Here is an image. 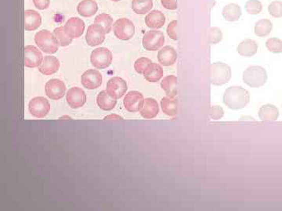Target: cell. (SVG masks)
<instances>
[{
    "label": "cell",
    "mask_w": 282,
    "mask_h": 211,
    "mask_svg": "<svg viewBox=\"0 0 282 211\" xmlns=\"http://www.w3.org/2000/svg\"><path fill=\"white\" fill-rule=\"evenodd\" d=\"M249 100V93L241 86L229 87L223 95V103L232 110L245 108Z\"/></svg>",
    "instance_id": "obj_1"
},
{
    "label": "cell",
    "mask_w": 282,
    "mask_h": 211,
    "mask_svg": "<svg viewBox=\"0 0 282 211\" xmlns=\"http://www.w3.org/2000/svg\"><path fill=\"white\" fill-rule=\"evenodd\" d=\"M34 39L38 47L46 53L53 54L58 52L59 42L54 34L49 31H39L35 36Z\"/></svg>",
    "instance_id": "obj_2"
},
{
    "label": "cell",
    "mask_w": 282,
    "mask_h": 211,
    "mask_svg": "<svg viewBox=\"0 0 282 211\" xmlns=\"http://www.w3.org/2000/svg\"><path fill=\"white\" fill-rule=\"evenodd\" d=\"M266 70L260 66H250L243 73V81L251 88H260L267 82Z\"/></svg>",
    "instance_id": "obj_3"
},
{
    "label": "cell",
    "mask_w": 282,
    "mask_h": 211,
    "mask_svg": "<svg viewBox=\"0 0 282 211\" xmlns=\"http://www.w3.org/2000/svg\"><path fill=\"white\" fill-rule=\"evenodd\" d=\"M231 78V69L224 63H213L210 66L211 83L214 85H223L229 82Z\"/></svg>",
    "instance_id": "obj_4"
},
{
    "label": "cell",
    "mask_w": 282,
    "mask_h": 211,
    "mask_svg": "<svg viewBox=\"0 0 282 211\" xmlns=\"http://www.w3.org/2000/svg\"><path fill=\"white\" fill-rule=\"evenodd\" d=\"M112 53L105 47L94 49L90 56V61L93 66L97 69H105L112 62Z\"/></svg>",
    "instance_id": "obj_5"
},
{
    "label": "cell",
    "mask_w": 282,
    "mask_h": 211,
    "mask_svg": "<svg viewBox=\"0 0 282 211\" xmlns=\"http://www.w3.org/2000/svg\"><path fill=\"white\" fill-rule=\"evenodd\" d=\"M113 31L118 39L123 41L129 40L134 36L135 26L129 19L120 18L116 20L113 25Z\"/></svg>",
    "instance_id": "obj_6"
},
{
    "label": "cell",
    "mask_w": 282,
    "mask_h": 211,
    "mask_svg": "<svg viewBox=\"0 0 282 211\" xmlns=\"http://www.w3.org/2000/svg\"><path fill=\"white\" fill-rule=\"evenodd\" d=\"M143 46L146 50L156 51L163 46L165 36L160 31H149L143 37Z\"/></svg>",
    "instance_id": "obj_7"
},
{
    "label": "cell",
    "mask_w": 282,
    "mask_h": 211,
    "mask_svg": "<svg viewBox=\"0 0 282 211\" xmlns=\"http://www.w3.org/2000/svg\"><path fill=\"white\" fill-rule=\"evenodd\" d=\"M29 110L34 117L43 118L49 113L50 110V104L44 97H35L29 103Z\"/></svg>",
    "instance_id": "obj_8"
},
{
    "label": "cell",
    "mask_w": 282,
    "mask_h": 211,
    "mask_svg": "<svg viewBox=\"0 0 282 211\" xmlns=\"http://www.w3.org/2000/svg\"><path fill=\"white\" fill-rule=\"evenodd\" d=\"M105 31L100 24H93L89 26L86 34V41L90 46L101 44L105 39Z\"/></svg>",
    "instance_id": "obj_9"
},
{
    "label": "cell",
    "mask_w": 282,
    "mask_h": 211,
    "mask_svg": "<svg viewBox=\"0 0 282 211\" xmlns=\"http://www.w3.org/2000/svg\"><path fill=\"white\" fill-rule=\"evenodd\" d=\"M45 92L49 99L53 100H61L65 96L66 86L65 83L59 79H51L46 83Z\"/></svg>",
    "instance_id": "obj_10"
},
{
    "label": "cell",
    "mask_w": 282,
    "mask_h": 211,
    "mask_svg": "<svg viewBox=\"0 0 282 211\" xmlns=\"http://www.w3.org/2000/svg\"><path fill=\"white\" fill-rule=\"evenodd\" d=\"M145 100L143 94L137 91H131L128 93L123 100V104L126 110L132 113L139 111L143 107Z\"/></svg>",
    "instance_id": "obj_11"
},
{
    "label": "cell",
    "mask_w": 282,
    "mask_h": 211,
    "mask_svg": "<svg viewBox=\"0 0 282 211\" xmlns=\"http://www.w3.org/2000/svg\"><path fill=\"white\" fill-rule=\"evenodd\" d=\"M43 54L34 46L24 47V66L29 68H38L43 64Z\"/></svg>",
    "instance_id": "obj_12"
},
{
    "label": "cell",
    "mask_w": 282,
    "mask_h": 211,
    "mask_svg": "<svg viewBox=\"0 0 282 211\" xmlns=\"http://www.w3.org/2000/svg\"><path fill=\"white\" fill-rule=\"evenodd\" d=\"M127 84L120 77H113L107 83L106 91L116 99H120L127 91Z\"/></svg>",
    "instance_id": "obj_13"
},
{
    "label": "cell",
    "mask_w": 282,
    "mask_h": 211,
    "mask_svg": "<svg viewBox=\"0 0 282 211\" xmlns=\"http://www.w3.org/2000/svg\"><path fill=\"white\" fill-rule=\"evenodd\" d=\"M67 103L72 109L82 107L87 102V95L85 92L78 87L70 88L67 93Z\"/></svg>",
    "instance_id": "obj_14"
},
{
    "label": "cell",
    "mask_w": 282,
    "mask_h": 211,
    "mask_svg": "<svg viewBox=\"0 0 282 211\" xmlns=\"http://www.w3.org/2000/svg\"><path fill=\"white\" fill-rule=\"evenodd\" d=\"M102 75L97 70L90 69L82 75L81 81L84 88L93 90L99 88L102 84Z\"/></svg>",
    "instance_id": "obj_15"
},
{
    "label": "cell",
    "mask_w": 282,
    "mask_h": 211,
    "mask_svg": "<svg viewBox=\"0 0 282 211\" xmlns=\"http://www.w3.org/2000/svg\"><path fill=\"white\" fill-rule=\"evenodd\" d=\"M64 28L70 38H72V39H78L80 36H82L85 30V23L83 20L78 17H72L65 23Z\"/></svg>",
    "instance_id": "obj_16"
},
{
    "label": "cell",
    "mask_w": 282,
    "mask_h": 211,
    "mask_svg": "<svg viewBox=\"0 0 282 211\" xmlns=\"http://www.w3.org/2000/svg\"><path fill=\"white\" fill-rule=\"evenodd\" d=\"M158 62L163 66H172L177 59V51L172 46H164L158 53Z\"/></svg>",
    "instance_id": "obj_17"
},
{
    "label": "cell",
    "mask_w": 282,
    "mask_h": 211,
    "mask_svg": "<svg viewBox=\"0 0 282 211\" xmlns=\"http://www.w3.org/2000/svg\"><path fill=\"white\" fill-rule=\"evenodd\" d=\"M42 24V17L35 10H27L24 11V29L25 31H35L39 28Z\"/></svg>",
    "instance_id": "obj_18"
},
{
    "label": "cell",
    "mask_w": 282,
    "mask_h": 211,
    "mask_svg": "<svg viewBox=\"0 0 282 211\" xmlns=\"http://www.w3.org/2000/svg\"><path fill=\"white\" fill-rule=\"evenodd\" d=\"M60 68V61L53 56H46L43 59V64L39 67V72L44 75H51L58 72Z\"/></svg>",
    "instance_id": "obj_19"
},
{
    "label": "cell",
    "mask_w": 282,
    "mask_h": 211,
    "mask_svg": "<svg viewBox=\"0 0 282 211\" xmlns=\"http://www.w3.org/2000/svg\"><path fill=\"white\" fill-rule=\"evenodd\" d=\"M145 23L149 28H161L165 23V15L159 10H152L145 17Z\"/></svg>",
    "instance_id": "obj_20"
},
{
    "label": "cell",
    "mask_w": 282,
    "mask_h": 211,
    "mask_svg": "<svg viewBox=\"0 0 282 211\" xmlns=\"http://www.w3.org/2000/svg\"><path fill=\"white\" fill-rule=\"evenodd\" d=\"M139 112L144 118L152 119L156 117L159 113V107L156 100L152 98H147L145 99L143 107Z\"/></svg>",
    "instance_id": "obj_21"
},
{
    "label": "cell",
    "mask_w": 282,
    "mask_h": 211,
    "mask_svg": "<svg viewBox=\"0 0 282 211\" xmlns=\"http://www.w3.org/2000/svg\"><path fill=\"white\" fill-rule=\"evenodd\" d=\"M238 53L245 57H251L254 56L258 51V44L252 39H245L238 45L237 48Z\"/></svg>",
    "instance_id": "obj_22"
},
{
    "label": "cell",
    "mask_w": 282,
    "mask_h": 211,
    "mask_svg": "<svg viewBox=\"0 0 282 211\" xmlns=\"http://www.w3.org/2000/svg\"><path fill=\"white\" fill-rule=\"evenodd\" d=\"M163 69L158 64L152 63L147 67L143 75L145 79L150 82H157L163 77Z\"/></svg>",
    "instance_id": "obj_23"
},
{
    "label": "cell",
    "mask_w": 282,
    "mask_h": 211,
    "mask_svg": "<svg viewBox=\"0 0 282 211\" xmlns=\"http://www.w3.org/2000/svg\"><path fill=\"white\" fill-rule=\"evenodd\" d=\"M97 103L98 107L103 110H113L117 103V99L109 94L106 90L100 92L97 96Z\"/></svg>",
    "instance_id": "obj_24"
},
{
    "label": "cell",
    "mask_w": 282,
    "mask_h": 211,
    "mask_svg": "<svg viewBox=\"0 0 282 211\" xmlns=\"http://www.w3.org/2000/svg\"><path fill=\"white\" fill-rule=\"evenodd\" d=\"M98 10V6L94 0H82L77 7V12L80 16L90 17L94 16Z\"/></svg>",
    "instance_id": "obj_25"
},
{
    "label": "cell",
    "mask_w": 282,
    "mask_h": 211,
    "mask_svg": "<svg viewBox=\"0 0 282 211\" xmlns=\"http://www.w3.org/2000/svg\"><path fill=\"white\" fill-rule=\"evenodd\" d=\"M161 87L165 91L167 97L175 98L177 95V78L175 75L165 77L161 82Z\"/></svg>",
    "instance_id": "obj_26"
},
{
    "label": "cell",
    "mask_w": 282,
    "mask_h": 211,
    "mask_svg": "<svg viewBox=\"0 0 282 211\" xmlns=\"http://www.w3.org/2000/svg\"><path fill=\"white\" fill-rule=\"evenodd\" d=\"M279 111L274 105H264L259 110V117L264 122H274L278 118Z\"/></svg>",
    "instance_id": "obj_27"
},
{
    "label": "cell",
    "mask_w": 282,
    "mask_h": 211,
    "mask_svg": "<svg viewBox=\"0 0 282 211\" xmlns=\"http://www.w3.org/2000/svg\"><path fill=\"white\" fill-rule=\"evenodd\" d=\"M222 14L225 20L234 22L239 20L241 17V9L238 4H229L223 7Z\"/></svg>",
    "instance_id": "obj_28"
},
{
    "label": "cell",
    "mask_w": 282,
    "mask_h": 211,
    "mask_svg": "<svg viewBox=\"0 0 282 211\" xmlns=\"http://www.w3.org/2000/svg\"><path fill=\"white\" fill-rule=\"evenodd\" d=\"M131 7L136 14L143 15L151 11L153 7V0H132Z\"/></svg>",
    "instance_id": "obj_29"
},
{
    "label": "cell",
    "mask_w": 282,
    "mask_h": 211,
    "mask_svg": "<svg viewBox=\"0 0 282 211\" xmlns=\"http://www.w3.org/2000/svg\"><path fill=\"white\" fill-rule=\"evenodd\" d=\"M161 107L162 111L165 114L168 115L170 117H174L177 114L178 110V105L177 100L170 97H163L161 100Z\"/></svg>",
    "instance_id": "obj_30"
},
{
    "label": "cell",
    "mask_w": 282,
    "mask_h": 211,
    "mask_svg": "<svg viewBox=\"0 0 282 211\" xmlns=\"http://www.w3.org/2000/svg\"><path fill=\"white\" fill-rule=\"evenodd\" d=\"M273 24L268 19H261L255 24V34L259 37H265L271 33Z\"/></svg>",
    "instance_id": "obj_31"
},
{
    "label": "cell",
    "mask_w": 282,
    "mask_h": 211,
    "mask_svg": "<svg viewBox=\"0 0 282 211\" xmlns=\"http://www.w3.org/2000/svg\"><path fill=\"white\" fill-rule=\"evenodd\" d=\"M94 24L102 26L105 31L106 34H108L112 29L113 19L109 14H100L96 17Z\"/></svg>",
    "instance_id": "obj_32"
},
{
    "label": "cell",
    "mask_w": 282,
    "mask_h": 211,
    "mask_svg": "<svg viewBox=\"0 0 282 211\" xmlns=\"http://www.w3.org/2000/svg\"><path fill=\"white\" fill-rule=\"evenodd\" d=\"M53 34H54V36H56L57 39H58L60 46H62V47L69 46L72 42V38H70L69 36L67 35L64 27H59L55 28L54 30H53Z\"/></svg>",
    "instance_id": "obj_33"
},
{
    "label": "cell",
    "mask_w": 282,
    "mask_h": 211,
    "mask_svg": "<svg viewBox=\"0 0 282 211\" xmlns=\"http://www.w3.org/2000/svg\"><path fill=\"white\" fill-rule=\"evenodd\" d=\"M266 46L270 52L274 53L282 52V40L277 38H270L266 42Z\"/></svg>",
    "instance_id": "obj_34"
},
{
    "label": "cell",
    "mask_w": 282,
    "mask_h": 211,
    "mask_svg": "<svg viewBox=\"0 0 282 211\" xmlns=\"http://www.w3.org/2000/svg\"><path fill=\"white\" fill-rule=\"evenodd\" d=\"M245 10L251 15L259 14L262 11L263 6L259 0H248L245 4Z\"/></svg>",
    "instance_id": "obj_35"
},
{
    "label": "cell",
    "mask_w": 282,
    "mask_h": 211,
    "mask_svg": "<svg viewBox=\"0 0 282 211\" xmlns=\"http://www.w3.org/2000/svg\"><path fill=\"white\" fill-rule=\"evenodd\" d=\"M223 39V34L220 29L211 27L209 32V41L211 45L217 44Z\"/></svg>",
    "instance_id": "obj_36"
},
{
    "label": "cell",
    "mask_w": 282,
    "mask_h": 211,
    "mask_svg": "<svg viewBox=\"0 0 282 211\" xmlns=\"http://www.w3.org/2000/svg\"><path fill=\"white\" fill-rule=\"evenodd\" d=\"M268 12L272 17L275 18L282 17V2L274 1L268 6Z\"/></svg>",
    "instance_id": "obj_37"
},
{
    "label": "cell",
    "mask_w": 282,
    "mask_h": 211,
    "mask_svg": "<svg viewBox=\"0 0 282 211\" xmlns=\"http://www.w3.org/2000/svg\"><path fill=\"white\" fill-rule=\"evenodd\" d=\"M152 61L147 57H140L136 59L134 63V69L138 74H143L148 65L152 64Z\"/></svg>",
    "instance_id": "obj_38"
},
{
    "label": "cell",
    "mask_w": 282,
    "mask_h": 211,
    "mask_svg": "<svg viewBox=\"0 0 282 211\" xmlns=\"http://www.w3.org/2000/svg\"><path fill=\"white\" fill-rule=\"evenodd\" d=\"M224 115V110L219 106H213L209 110V117L212 120H218Z\"/></svg>",
    "instance_id": "obj_39"
},
{
    "label": "cell",
    "mask_w": 282,
    "mask_h": 211,
    "mask_svg": "<svg viewBox=\"0 0 282 211\" xmlns=\"http://www.w3.org/2000/svg\"><path fill=\"white\" fill-rule=\"evenodd\" d=\"M177 20H173L168 24L167 27V35L170 36V38L173 40H177Z\"/></svg>",
    "instance_id": "obj_40"
},
{
    "label": "cell",
    "mask_w": 282,
    "mask_h": 211,
    "mask_svg": "<svg viewBox=\"0 0 282 211\" xmlns=\"http://www.w3.org/2000/svg\"><path fill=\"white\" fill-rule=\"evenodd\" d=\"M161 4L167 10H175L177 9V0H161Z\"/></svg>",
    "instance_id": "obj_41"
},
{
    "label": "cell",
    "mask_w": 282,
    "mask_h": 211,
    "mask_svg": "<svg viewBox=\"0 0 282 211\" xmlns=\"http://www.w3.org/2000/svg\"><path fill=\"white\" fill-rule=\"evenodd\" d=\"M50 0H33L35 7L39 10H46L49 7Z\"/></svg>",
    "instance_id": "obj_42"
},
{
    "label": "cell",
    "mask_w": 282,
    "mask_h": 211,
    "mask_svg": "<svg viewBox=\"0 0 282 211\" xmlns=\"http://www.w3.org/2000/svg\"><path fill=\"white\" fill-rule=\"evenodd\" d=\"M104 120H123V117H120L119 115L110 114L104 117Z\"/></svg>",
    "instance_id": "obj_43"
},
{
    "label": "cell",
    "mask_w": 282,
    "mask_h": 211,
    "mask_svg": "<svg viewBox=\"0 0 282 211\" xmlns=\"http://www.w3.org/2000/svg\"><path fill=\"white\" fill-rule=\"evenodd\" d=\"M60 119H72L69 116H63V117H60Z\"/></svg>",
    "instance_id": "obj_44"
},
{
    "label": "cell",
    "mask_w": 282,
    "mask_h": 211,
    "mask_svg": "<svg viewBox=\"0 0 282 211\" xmlns=\"http://www.w3.org/2000/svg\"><path fill=\"white\" fill-rule=\"evenodd\" d=\"M111 1H114V2H119L120 0H111Z\"/></svg>",
    "instance_id": "obj_45"
}]
</instances>
